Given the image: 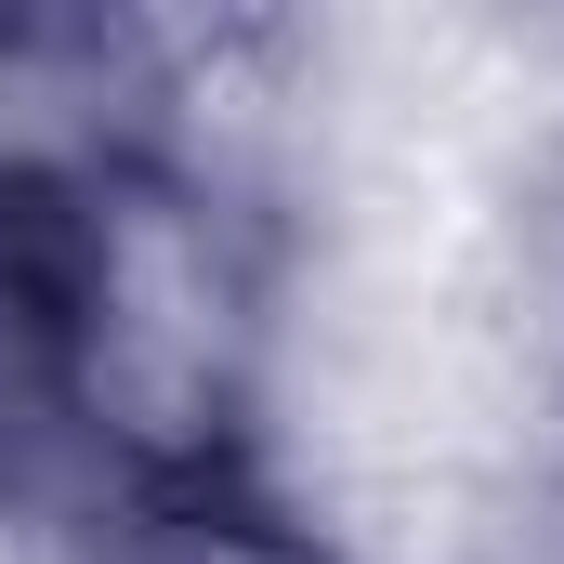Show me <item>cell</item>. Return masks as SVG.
I'll use <instances>...</instances> for the list:
<instances>
[{
	"label": "cell",
	"instance_id": "obj_1",
	"mask_svg": "<svg viewBox=\"0 0 564 564\" xmlns=\"http://www.w3.org/2000/svg\"><path fill=\"white\" fill-rule=\"evenodd\" d=\"M40 263H53L66 433L119 512L263 473L302 289L289 210L224 197L171 158H93L40 197Z\"/></svg>",
	"mask_w": 564,
	"mask_h": 564
},
{
	"label": "cell",
	"instance_id": "obj_2",
	"mask_svg": "<svg viewBox=\"0 0 564 564\" xmlns=\"http://www.w3.org/2000/svg\"><path fill=\"white\" fill-rule=\"evenodd\" d=\"M40 197H53V184H0V499H40V512H93V525H119V499L93 486L79 433H66V368H53V263H40Z\"/></svg>",
	"mask_w": 564,
	"mask_h": 564
}]
</instances>
